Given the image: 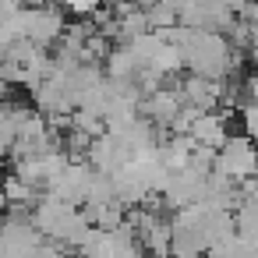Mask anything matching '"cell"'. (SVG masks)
Masks as SVG:
<instances>
[{"mask_svg":"<svg viewBox=\"0 0 258 258\" xmlns=\"http://www.w3.org/2000/svg\"><path fill=\"white\" fill-rule=\"evenodd\" d=\"M254 163H258V156H254V149H251L244 138L226 142V149H223V156H219V170L230 173V177H247V173L254 170Z\"/></svg>","mask_w":258,"mask_h":258,"instance_id":"cell-1","label":"cell"},{"mask_svg":"<svg viewBox=\"0 0 258 258\" xmlns=\"http://www.w3.org/2000/svg\"><path fill=\"white\" fill-rule=\"evenodd\" d=\"M191 138L195 142H205V145H219L223 142V120L219 117H198L191 124Z\"/></svg>","mask_w":258,"mask_h":258,"instance_id":"cell-2","label":"cell"},{"mask_svg":"<svg viewBox=\"0 0 258 258\" xmlns=\"http://www.w3.org/2000/svg\"><path fill=\"white\" fill-rule=\"evenodd\" d=\"M32 195V187L25 184V180H18V177H8L4 180V198H11V202H25Z\"/></svg>","mask_w":258,"mask_h":258,"instance_id":"cell-3","label":"cell"},{"mask_svg":"<svg viewBox=\"0 0 258 258\" xmlns=\"http://www.w3.org/2000/svg\"><path fill=\"white\" fill-rule=\"evenodd\" d=\"M244 124H247L251 135H258V106H247L244 110Z\"/></svg>","mask_w":258,"mask_h":258,"instance_id":"cell-4","label":"cell"},{"mask_svg":"<svg viewBox=\"0 0 258 258\" xmlns=\"http://www.w3.org/2000/svg\"><path fill=\"white\" fill-rule=\"evenodd\" d=\"M8 96V85H4V78H0V99H4Z\"/></svg>","mask_w":258,"mask_h":258,"instance_id":"cell-5","label":"cell"}]
</instances>
